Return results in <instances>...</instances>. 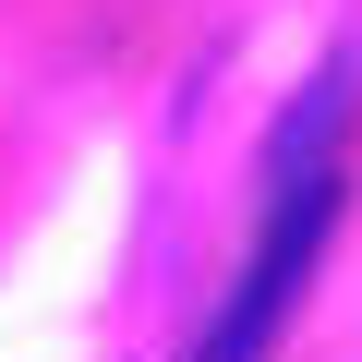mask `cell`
Here are the masks:
<instances>
[{"label": "cell", "mask_w": 362, "mask_h": 362, "mask_svg": "<svg viewBox=\"0 0 362 362\" xmlns=\"http://www.w3.org/2000/svg\"><path fill=\"white\" fill-rule=\"evenodd\" d=\"M326 230H338V73L278 121L254 254H242V278H230V302H218V326H206L194 362H266V350L290 338V314H302V278H314Z\"/></svg>", "instance_id": "6da1fadb"}]
</instances>
